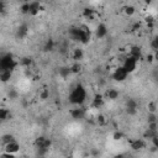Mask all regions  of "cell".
Wrapping results in <instances>:
<instances>
[{
  "mask_svg": "<svg viewBox=\"0 0 158 158\" xmlns=\"http://www.w3.org/2000/svg\"><path fill=\"white\" fill-rule=\"evenodd\" d=\"M86 99V90L81 84L75 85L70 94H69V101L74 105H81Z\"/></svg>",
  "mask_w": 158,
  "mask_h": 158,
  "instance_id": "6da1fadb",
  "label": "cell"
},
{
  "mask_svg": "<svg viewBox=\"0 0 158 158\" xmlns=\"http://www.w3.org/2000/svg\"><path fill=\"white\" fill-rule=\"evenodd\" d=\"M17 65V62L14 59L12 54L5 53L0 56V72L2 70H14Z\"/></svg>",
  "mask_w": 158,
  "mask_h": 158,
  "instance_id": "7a4b0ae2",
  "label": "cell"
},
{
  "mask_svg": "<svg viewBox=\"0 0 158 158\" xmlns=\"http://www.w3.org/2000/svg\"><path fill=\"white\" fill-rule=\"evenodd\" d=\"M137 63H138V60H137L136 58H133V57L128 56V57H126V59L123 60L122 67H123V68L126 69V72L130 74V73L135 72V69L137 68Z\"/></svg>",
  "mask_w": 158,
  "mask_h": 158,
  "instance_id": "3957f363",
  "label": "cell"
},
{
  "mask_svg": "<svg viewBox=\"0 0 158 158\" xmlns=\"http://www.w3.org/2000/svg\"><path fill=\"white\" fill-rule=\"evenodd\" d=\"M127 77H128V73L126 72V69H125L123 67L116 68L115 72L112 73V78H114V80H116V81H123Z\"/></svg>",
  "mask_w": 158,
  "mask_h": 158,
  "instance_id": "277c9868",
  "label": "cell"
},
{
  "mask_svg": "<svg viewBox=\"0 0 158 158\" xmlns=\"http://www.w3.org/2000/svg\"><path fill=\"white\" fill-rule=\"evenodd\" d=\"M35 144H36V148H46V149H48V148L51 147L52 142H51V139H49V138L41 136V137H38V138L36 139Z\"/></svg>",
  "mask_w": 158,
  "mask_h": 158,
  "instance_id": "5b68a950",
  "label": "cell"
},
{
  "mask_svg": "<svg viewBox=\"0 0 158 158\" xmlns=\"http://www.w3.org/2000/svg\"><path fill=\"white\" fill-rule=\"evenodd\" d=\"M19 151H20V144H19L15 139L5 144V152H7V153H10V154H14V156H15Z\"/></svg>",
  "mask_w": 158,
  "mask_h": 158,
  "instance_id": "8992f818",
  "label": "cell"
},
{
  "mask_svg": "<svg viewBox=\"0 0 158 158\" xmlns=\"http://www.w3.org/2000/svg\"><path fill=\"white\" fill-rule=\"evenodd\" d=\"M126 112L128 115H136L137 112V101L135 99H128L126 102Z\"/></svg>",
  "mask_w": 158,
  "mask_h": 158,
  "instance_id": "52a82bcc",
  "label": "cell"
},
{
  "mask_svg": "<svg viewBox=\"0 0 158 158\" xmlns=\"http://www.w3.org/2000/svg\"><path fill=\"white\" fill-rule=\"evenodd\" d=\"M70 116H72L74 120L84 118V117H85V110H84V109H81V107L72 109V110H70Z\"/></svg>",
  "mask_w": 158,
  "mask_h": 158,
  "instance_id": "ba28073f",
  "label": "cell"
},
{
  "mask_svg": "<svg viewBox=\"0 0 158 158\" xmlns=\"http://www.w3.org/2000/svg\"><path fill=\"white\" fill-rule=\"evenodd\" d=\"M107 35V27L105 23H99L96 30H95V36L98 38H104Z\"/></svg>",
  "mask_w": 158,
  "mask_h": 158,
  "instance_id": "9c48e42d",
  "label": "cell"
},
{
  "mask_svg": "<svg viewBox=\"0 0 158 158\" xmlns=\"http://www.w3.org/2000/svg\"><path fill=\"white\" fill-rule=\"evenodd\" d=\"M28 33V26L26 23H22L19 26V28L16 30V37L17 38H25Z\"/></svg>",
  "mask_w": 158,
  "mask_h": 158,
  "instance_id": "30bf717a",
  "label": "cell"
},
{
  "mask_svg": "<svg viewBox=\"0 0 158 158\" xmlns=\"http://www.w3.org/2000/svg\"><path fill=\"white\" fill-rule=\"evenodd\" d=\"M144 146H146V142L142 138H137V139H133L131 142V148L135 151H139V149L144 148Z\"/></svg>",
  "mask_w": 158,
  "mask_h": 158,
  "instance_id": "8fae6325",
  "label": "cell"
},
{
  "mask_svg": "<svg viewBox=\"0 0 158 158\" xmlns=\"http://www.w3.org/2000/svg\"><path fill=\"white\" fill-rule=\"evenodd\" d=\"M130 56L133 57V58H136L137 60H139V59L142 58V49H141V47H138V46L131 47V49H130Z\"/></svg>",
  "mask_w": 158,
  "mask_h": 158,
  "instance_id": "7c38bea8",
  "label": "cell"
},
{
  "mask_svg": "<svg viewBox=\"0 0 158 158\" xmlns=\"http://www.w3.org/2000/svg\"><path fill=\"white\" fill-rule=\"evenodd\" d=\"M93 107L94 109H99V107H101L102 105H104V96L101 95V94H96L95 96H94V99H93Z\"/></svg>",
  "mask_w": 158,
  "mask_h": 158,
  "instance_id": "4fadbf2b",
  "label": "cell"
},
{
  "mask_svg": "<svg viewBox=\"0 0 158 158\" xmlns=\"http://www.w3.org/2000/svg\"><path fill=\"white\" fill-rule=\"evenodd\" d=\"M40 10H41V5L38 1H31L30 2V11H28L30 15H37L40 12Z\"/></svg>",
  "mask_w": 158,
  "mask_h": 158,
  "instance_id": "5bb4252c",
  "label": "cell"
},
{
  "mask_svg": "<svg viewBox=\"0 0 158 158\" xmlns=\"http://www.w3.org/2000/svg\"><path fill=\"white\" fill-rule=\"evenodd\" d=\"M12 73H14V70H2V72H0V80L2 83L9 81L12 78Z\"/></svg>",
  "mask_w": 158,
  "mask_h": 158,
  "instance_id": "9a60e30c",
  "label": "cell"
},
{
  "mask_svg": "<svg viewBox=\"0 0 158 158\" xmlns=\"http://www.w3.org/2000/svg\"><path fill=\"white\" fill-rule=\"evenodd\" d=\"M105 95H106L107 99H110V100H115V99L118 98L120 93H118V90H116V89H107L106 93H105Z\"/></svg>",
  "mask_w": 158,
  "mask_h": 158,
  "instance_id": "2e32d148",
  "label": "cell"
},
{
  "mask_svg": "<svg viewBox=\"0 0 158 158\" xmlns=\"http://www.w3.org/2000/svg\"><path fill=\"white\" fill-rule=\"evenodd\" d=\"M83 57H84V52L81 48H75L73 51V59L75 62H79L80 59H83Z\"/></svg>",
  "mask_w": 158,
  "mask_h": 158,
  "instance_id": "e0dca14e",
  "label": "cell"
},
{
  "mask_svg": "<svg viewBox=\"0 0 158 158\" xmlns=\"http://www.w3.org/2000/svg\"><path fill=\"white\" fill-rule=\"evenodd\" d=\"M83 16H84L86 20H94V17H95V11H94L93 9L86 7V9H84V11H83Z\"/></svg>",
  "mask_w": 158,
  "mask_h": 158,
  "instance_id": "ac0fdd59",
  "label": "cell"
},
{
  "mask_svg": "<svg viewBox=\"0 0 158 158\" xmlns=\"http://www.w3.org/2000/svg\"><path fill=\"white\" fill-rule=\"evenodd\" d=\"M54 46H56L54 41H53L52 38H49V40H47V42L44 43V46H43V51H44V52H51V51L54 49Z\"/></svg>",
  "mask_w": 158,
  "mask_h": 158,
  "instance_id": "d6986e66",
  "label": "cell"
},
{
  "mask_svg": "<svg viewBox=\"0 0 158 158\" xmlns=\"http://www.w3.org/2000/svg\"><path fill=\"white\" fill-rule=\"evenodd\" d=\"M58 72H59V75H60L62 78H68V77L72 74L70 67H60Z\"/></svg>",
  "mask_w": 158,
  "mask_h": 158,
  "instance_id": "ffe728a7",
  "label": "cell"
},
{
  "mask_svg": "<svg viewBox=\"0 0 158 158\" xmlns=\"http://www.w3.org/2000/svg\"><path fill=\"white\" fill-rule=\"evenodd\" d=\"M156 135H158L157 131L151 130V128H147V130L144 131V133H143V138H146V139H151V138H152L153 136H156Z\"/></svg>",
  "mask_w": 158,
  "mask_h": 158,
  "instance_id": "44dd1931",
  "label": "cell"
},
{
  "mask_svg": "<svg viewBox=\"0 0 158 158\" xmlns=\"http://www.w3.org/2000/svg\"><path fill=\"white\" fill-rule=\"evenodd\" d=\"M21 64L23 65V67H26V68H30V65L32 64V59L30 58V57H23V58H21Z\"/></svg>",
  "mask_w": 158,
  "mask_h": 158,
  "instance_id": "7402d4cb",
  "label": "cell"
},
{
  "mask_svg": "<svg viewBox=\"0 0 158 158\" xmlns=\"http://www.w3.org/2000/svg\"><path fill=\"white\" fill-rule=\"evenodd\" d=\"M15 138H14V136L12 135H4L2 137H1V143H4V146L6 144V143H9V142H11V141H14Z\"/></svg>",
  "mask_w": 158,
  "mask_h": 158,
  "instance_id": "603a6c76",
  "label": "cell"
},
{
  "mask_svg": "<svg viewBox=\"0 0 158 158\" xmlns=\"http://www.w3.org/2000/svg\"><path fill=\"white\" fill-rule=\"evenodd\" d=\"M70 70H72V73H79L81 70V65L78 62H75L73 65H70Z\"/></svg>",
  "mask_w": 158,
  "mask_h": 158,
  "instance_id": "cb8c5ba5",
  "label": "cell"
},
{
  "mask_svg": "<svg viewBox=\"0 0 158 158\" xmlns=\"http://www.w3.org/2000/svg\"><path fill=\"white\" fill-rule=\"evenodd\" d=\"M135 12H136V10H135V7H133V6L128 5V6H126V7H125V14H126V15L132 16Z\"/></svg>",
  "mask_w": 158,
  "mask_h": 158,
  "instance_id": "d4e9b609",
  "label": "cell"
},
{
  "mask_svg": "<svg viewBox=\"0 0 158 158\" xmlns=\"http://www.w3.org/2000/svg\"><path fill=\"white\" fill-rule=\"evenodd\" d=\"M21 12L22 14H28V11H30V2H23L22 5H21Z\"/></svg>",
  "mask_w": 158,
  "mask_h": 158,
  "instance_id": "484cf974",
  "label": "cell"
},
{
  "mask_svg": "<svg viewBox=\"0 0 158 158\" xmlns=\"http://www.w3.org/2000/svg\"><path fill=\"white\" fill-rule=\"evenodd\" d=\"M7 95H9V98H10L11 100H15V99H17V95H19V94H17V91H16L15 89H10Z\"/></svg>",
  "mask_w": 158,
  "mask_h": 158,
  "instance_id": "4316f807",
  "label": "cell"
},
{
  "mask_svg": "<svg viewBox=\"0 0 158 158\" xmlns=\"http://www.w3.org/2000/svg\"><path fill=\"white\" fill-rule=\"evenodd\" d=\"M151 47H152V49H153L154 52L158 49V38H157V37H154V38L152 40V42H151Z\"/></svg>",
  "mask_w": 158,
  "mask_h": 158,
  "instance_id": "83f0119b",
  "label": "cell"
},
{
  "mask_svg": "<svg viewBox=\"0 0 158 158\" xmlns=\"http://www.w3.org/2000/svg\"><path fill=\"white\" fill-rule=\"evenodd\" d=\"M156 110H157L156 101H151V102L148 104V111H149V112H156Z\"/></svg>",
  "mask_w": 158,
  "mask_h": 158,
  "instance_id": "f1b7e54d",
  "label": "cell"
},
{
  "mask_svg": "<svg viewBox=\"0 0 158 158\" xmlns=\"http://www.w3.org/2000/svg\"><path fill=\"white\" fill-rule=\"evenodd\" d=\"M67 51H68V44H67V42H63L60 46H59V52L60 53H67Z\"/></svg>",
  "mask_w": 158,
  "mask_h": 158,
  "instance_id": "f546056e",
  "label": "cell"
},
{
  "mask_svg": "<svg viewBox=\"0 0 158 158\" xmlns=\"http://www.w3.org/2000/svg\"><path fill=\"white\" fill-rule=\"evenodd\" d=\"M148 122H157L156 112H149V115H148Z\"/></svg>",
  "mask_w": 158,
  "mask_h": 158,
  "instance_id": "4dcf8cb0",
  "label": "cell"
},
{
  "mask_svg": "<svg viewBox=\"0 0 158 158\" xmlns=\"http://www.w3.org/2000/svg\"><path fill=\"white\" fill-rule=\"evenodd\" d=\"M98 123H100V125H105L106 123V120H105L104 115H99L98 116Z\"/></svg>",
  "mask_w": 158,
  "mask_h": 158,
  "instance_id": "1f68e13d",
  "label": "cell"
},
{
  "mask_svg": "<svg viewBox=\"0 0 158 158\" xmlns=\"http://www.w3.org/2000/svg\"><path fill=\"white\" fill-rule=\"evenodd\" d=\"M6 10V4L4 0H0V14H4Z\"/></svg>",
  "mask_w": 158,
  "mask_h": 158,
  "instance_id": "d6a6232c",
  "label": "cell"
},
{
  "mask_svg": "<svg viewBox=\"0 0 158 158\" xmlns=\"http://www.w3.org/2000/svg\"><path fill=\"white\" fill-rule=\"evenodd\" d=\"M148 128L157 131V122H148Z\"/></svg>",
  "mask_w": 158,
  "mask_h": 158,
  "instance_id": "836d02e7",
  "label": "cell"
},
{
  "mask_svg": "<svg viewBox=\"0 0 158 158\" xmlns=\"http://www.w3.org/2000/svg\"><path fill=\"white\" fill-rule=\"evenodd\" d=\"M122 137H123V135H122L121 132H118V131L114 133V139H121Z\"/></svg>",
  "mask_w": 158,
  "mask_h": 158,
  "instance_id": "e575fe53",
  "label": "cell"
},
{
  "mask_svg": "<svg viewBox=\"0 0 158 158\" xmlns=\"http://www.w3.org/2000/svg\"><path fill=\"white\" fill-rule=\"evenodd\" d=\"M48 95H49V93H48V90H43V91H42V94H41V99H43V100H46V99L48 98Z\"/></svg>",
  "mask_w": 158,
  "mask_h": 158,
  "instance_id": "d590c367",
  "label": "cell"
},
{
  "mask_svg": "<svg viewBox=\"0 0 158 158\" xmlns=\"http://www.w3.org/2000/svg\"><path fill=\"white\" fill-rule=\"evenodd\" d=\"M153 58H154V57H153L152 54H148V56H147V62L152 63V62H153Z\"/></svg>",
  "mask_w": 158,
  "mask_h": 158,
  "instance_id": "8d00e7d4",
  "label": "cell"
},
{
  "mask_svg": "<svg viewBox=\"0 0 158 158\" xmlns=\"http://www.w3.org/2000/svg\"><path fill=\"white\" fill-rule=\"evenodd\" d=\"M144 2H146V4H151V2H152V0H144Z\"/></svg>",
  "mask_w": 158,
  "mask_h": 158,
  "instance_id": "74e56055",
  "label": "cell"
},
{
  "mask_svg": "<svg viewBox=\"0 0 158 158\" xmlns=\"http://www.w3.org/2000/svg\"><path fill=\"white\" fill-rule=\"evenodd\" d=\"M22 2H30V0H21Z\"/></svg>",
  "mask_w": 158,
  "mask_h": 158,
  "instance_id": "f35d334b",
  "label": "cell"
},
{
  "mask_svg": "<svg viewBox=\"0 0 158 158\" xmlns=\"http://www.w3.org/2000/svg\"><path fill=\"white\" fill-rule=\"evenodd\" d=\"M1 122H2V120H1V117H0V123H1Z\"/></svg>",
  "mask_w": 158,
  "mask_h": 158,
  "instance_id": "ab89813d",
  "label": "cell"
}]
</instances>
